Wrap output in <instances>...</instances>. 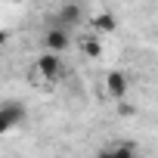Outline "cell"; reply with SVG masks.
<instances>
[{"label":"cell","instance_id":"obj_5","mask_svg":"<svg viewBox=\"0 0 158 158\" xmlns=\"http://www.w3.org/2000/svg\"><path fill=\"white\" fill-rule=\"evenodd\" d=\"M81 19H84V6L81 3H62L56 10V16H53V25L68 31L71 25H81Z\"/></svg>","mask_w":158,"mask_h":158},{"label":"cell","instance_id":"obj_2","mask_svg":"<svg viewBox=\"0 0 158 158\" xmlns=\"http://www.w3.org/2000/svg\"><path fill=\"white\" fill-rule=\"evenodd\" d=\"M68 44H71V31L56 28V25H50V28L44 31V40H40L44 53H53V56H59L62 50H68Z\"/></svg>","mask_w":158,"mask_h":158},{"label":"cell","instance_id":"obj_8","mask_svg":"<svg viewBox=\"0 0 158 158\" xmlns=\"http://www.w3.org/2000/svg\"><path fill=\"white\" fill-rule=\"evenodd\" d=\"M77 44H81V53H84L87 59H96V56H102V40H99L96 34H84Z\"/></svg>","mask_w":158,"mask_h":158},{"label":"cell","instance_id":"obj_3","mask_svg":"<svg viewBox=\"0 0 158 158\" xmlns=\"http://www.w3.org/2000/svg\"><path fill=\"white\" fill-rule=\"evenodd\" d=\"M37 74L44 77V81H62V77H65V65H62L59 56L40 53V56H37Z\"/></svg>","mask_w":158,"mask_h":158},{"label":"cell","instance_id":"obj_9","mask_svg":"<svg viewBox=\"0 0 158 158\" xmlns=\"http://www.w3.org/2000/svg\"><path fill=\"white\" fill-rule=\"evenodd\" d=\"M6 40H10V31H3V28H0V47H3Z\"/></svg>","mask_w":158,"mask_h":158},{"label":"cell","instance_id":"obj_1","mask_svg":"<svg viewBox=\"0 0 158 158\" xmlns=\"http://www.w3.org/2000/svg\"><path fill=\"white\" fill-rule=\"evenodd\" d=\"M25 118H28L25 102H19V99H6V102H0V136L10 133V130H16V127H22Z\"/></svg>","mask_w":158,"mask_h":158},{"label":"cell","instance_id":"obj_6","mask_svg":"<svg viewBox=\"0 0 158 158\" xmlns=\"http://www.w3.org/2000/svg\"><path fill=\"white\" fill-rule=\"evenodd\" d=\"M112 31H118V16H115V13L102 10V13H96V16L90 19V34L102 37V34H112Z\"/></svg>","mask_w":158,"mask_h":158},{"label":"cell","instance_id":"obj_4","mask_svg":"<svg viewBox=\"0 0 158 158\" xmlns=\"http://www.w3.org/2000/svg\"><path fill=\"white\" fill-rule=\"evenodd\" d=\"M127 93H130V77H127V71H109V74H106V96L115 99V102H121Z\"/></svg>","mask_w":158,"mask_h":158},{"label":"cell","instance_id":"obj_7","mask_svg":"<svg viewBox=\"0 0 158 158\" xmlns=\"http://www.w3.org/2000/svg\"><path fill=\"white\" fill-rule=\"evenodd\" d=\"M96 158H136V155L130 143H112V146H102Z\"/></svg>","mask_w":158,"mask_h":158}]
</instances>
